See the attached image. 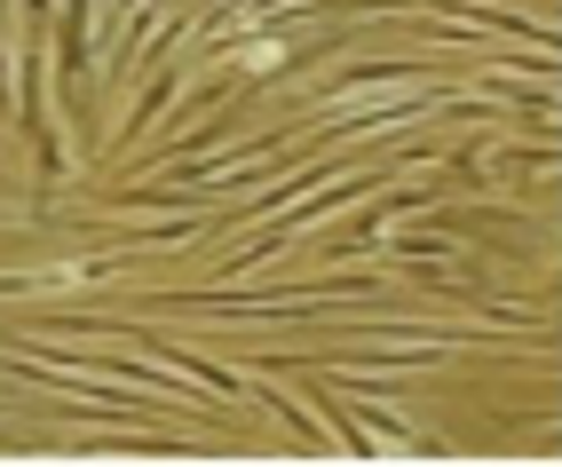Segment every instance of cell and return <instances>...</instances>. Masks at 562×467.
<instances>
[{
    "label": "cell",
    "mask_w": 562,
    "mask_h": 467,
    "mask_svg": "<svg viewBox=\"0 0 562 467\" xmlns=\"http://www.w3.org/2000/svg\"><path fill=\"white\" fill-rule=\"evenodd\" d=\"M64 88L88 103V0H64Z\"/></svg>",
    "instance_id": "6da1fadb"
}]
</instances>
